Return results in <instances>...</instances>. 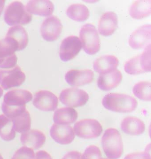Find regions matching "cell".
<instances>
[{
    "mask_svg": "<svg viewBox=\"0 0 151 159\" xmlns=\"http://www.w3.org/2000/svg\"><path fill=\"white\" fill-rule=\"evenodd\" d=\"M102 104L109 111L118 113H130L136 109L137 102L135 98L130 95L110 93L104 96Z\"/></svg>",
    "mask_w": 151,
    "mask_h": 159,
    "instance_id": "1",
    "label": "cell"
},
{
    "mask_svg": "<svg viewBox=\"0 0 151 159\" xmlns=\"http://www.w3.org/2000/svg\"><path fill=\"white\" fill-rule=\"evenodd\" d=\"M33 99L30 91L16 89L7 92L4 97L2 109L5 115L7 116L13 111L26 108V104Z\"/></svg>",
    "mask_w": 151,
    "mask_h": 159,
    "instance_id": "2",
    "label": "cell"
},
{
    "mask_svg": "<svg viewBox=\"0 0 151 159\" xmlns=\"http://www.w3.org/2000/svg\"><path fill=\"white\" fill-rule=\"evenodd\" d=\"M104 152L109 159H118L121 156L123 145L120 133L115 128L108 129L102 138Z\"/></svg>",
    "mask_w": 151,
    "mask_h": 159,
    "instance_id": "3",
    "label": "cell"
},
{
    "mask_svg": "<svg viewBox=\"0 0 151 159\" xmlns=\"http://www.w3.org/2000/svg\"><path fill=\"white\" fill-rule=\"evenodd\" d=\"M4 20L9 25H27L32 20V16L25 6L19 1H15L7 6L4 13Z\"/></svg>",
    "mask_w": 151,
    "mask_h": 159,
    "instance_id": "4",
    "label": "cell"
},
{
    "mask_svg": "<svg viewBox=\"0 0 151 159\" xmlns=\"http://www.w3.org/2000/svg\"><path fill=\"white\" fill-rule=\"evenodd\" d=\"M80 40L83 50L90 55H94L100 48V40L97 30L94 25H84L80 32Z\"/></svg>",
    "mask_w": 151,
    "mask_h": 159,
    "instance_id": "5",
    "label": "cell"
},
{
    "mask_svg": "<svg viewBox=\"0 0 151 159\" xmlns=\"http://www.w3.org/2000/svg\"><path fill=\"white\" fill-rule=\"evenodd\" d=\"M151 56V44H150L145 48L142 53L133 57L125 63V71L132 75L150 72Z\"/></svg>",
    "mask_w": 151,
    "mask_h": 159,
    "instance_id": "6",
    "label": "cell"
},
{
    "mask_svg": "<svg viewBox=\"0 0 151 159\" xmlns=\"http://www.w3.org/2000/svg\"><path fill=\"white\" fill-rule=\"evenodd\" d=\"M74 128L76 134L79 138L84 139L97 138L103 132L102 125L95 119H84L77 121Z\"/></svg>",
    "mask_w": 151,
    "mask_h": 159,
    "instance_id": "7",
    "label": "cell"
},
{
    "mask_svg": "<svg viewBox=\"0 0 151 159\" xmlns=\"http://www.w3.org/2000/svg\"><path fill=\"white\" fill-rule=\"evenodd\" d=\"M89 99L87 92L76 88L64 89L59 95L60 102L64 105L71 107H78L85 105Z\"/></svg>",
    "mask_w": 151,
    "mask_h": 159,
    "instance_id": "8",
    "label": "cell"
},
{
    "mask_svg": "<svg viewBox=\"0 0 151 159\" xmlns=\"http://www.w3.org/2000/svg\"><path fill=\"white\" fill-rule=\"evenodd\" d=\"M25 79V75L18 66L10 70H0V85L4 90L21 86Z\"/></svg>",
    "mask_w": 151,
    "mask_h": 159,
    "instance_id": "9",
    "label": "cell"
},
{
    "mask_svg": "<svg viewBox=\"0 0 151 159\" xmlns=\"http://www.w3.org/2000/svg\"><path fill=\"white\" fill-rule=\"evenodd\" d=\"M4 39L14 49L15 51L24 49L29 42L28 33L23 27L21 25L11 27Z\"/></svg>",
    "mask_w": 151,
    "mask_h": 159,
    "instance_id": "10",
    "label": "cell"
},
{
    "mask_svg": "<svg viewBox=\"0 0 151 159\" xmlns=\"http://www.w3.org/2000/svg\"><path fill=\"white\" fill-rule=\"evenodd\" d=\"M62 25L60 20L55 16H49L43 22L40 33L43 39L48 42L57 40L61 34Z\"/></svg>",
    "mask_w": 151,
    "mask_h": 159,
    "instance_id": "11",
    "label": "cell"
},
{
    "mask_svg": "<svg viewBox=\"0 0 151 159\" xmlns=\"http://www.w3.org/2000/svg\"><path fill=\"white\" fill-rule=\"evenodd\" d=\"M82 44L80 38L77 36H71L65 38L62 41L59 48V57L64 62L74 59L79 54Z\"/></svg>",
    "mask_w": 151,
    "mask_h": 159,
    "instance_id": "12",
    "label": "cell"
},
{
    "mask_svg": "<svg viewBox=\"0 0 151 159\" xmlns=\"http://www.w3.org/2000/svg\"><path fill=\"white\" fill-rule=\"evenodd\" d=\"M33 105L40 111H53L58 107V98L50 91L40 90L35 93Z\"/></svg>",
    "mask_w": 151,
    "mask_h": 159,
    "instance_id": "13",
    "label": "cell"
},
{
    "mask_svg": "<svg viewBox=\"0 0 151 159\" xmlns=\"http://www.w3.org/2000/svg\"><path fill=\"white\" fill-rule=\"evenodd\" d=\"M150 25H144L135 30L129 38V45L132 48L140 49L151 44Z\"/></svg>",
    "mask_w": 151,
    "mask_h": 159,
    "instance_id": "14",
    "label": "cell"
},
{
    "mask_svg": "<svg viewBox=\"0 0 151 159\" xmlns=\"http://www.w3.org/2000/svg\"><path fill=\"white\" fill-rule=\"evenodd\" d=\"M50 133L54 141L63 145L70 144L75 138L74 130L67 125L54 124L51 127Z\"/></svg>",
    "mask_w": 151,
    "mask_h": 159,
    "instance_id": "15",
    "label": "cell"
},
{
    "mask_svg": "<svg viewBox=\"0 0 151 159\" xmlns=\"http://www.w3.org/2000/svg\"><path fill=\"white\" fill-rule=\"evenodd\" d=\"M94 74L91 70H71L66 73L65 80L73 87H80L90 84L93 80Z\"/></svg>",
    "mask_w": 151,
    "mask_h": 159,
    "instance_id": "16",
    "label": "cell"
},
{
    "mask_svg": "<svg viewBox=\"0 0 151 159\" xmlns=\"http://www.w3.org/2000/svg\"><path fill=\"white\" fill-rule=\"evenodd\" d=\"M15 50L5 39L0 40V68H12L16 65L17 57Z\"/></svg>",
    "mask_w": 151,
    "mask_h": 159,
    "instance_id": "17",
    "label": "cell"
},
{
    "mask_svg": "<svg viewBox=\"0 0 151 159\" xmlns=\"http://www.w3.org/2000/svg\"><path fill=\"white\" fill-rule=\"evenodd\" d=\"M118 24V18L114 12H107L101 16L98 22V32L101 35L111 36L115 32Z\"/></svg>",
    "mask_w": 151,
    "mask_h": 159,
    "instance_id": "18",
    "label": "cell"
},
{
    "mask_svg": "<svg viewBox=\"0 0 151 159\" xmlns=\"http://www.w3.org/2000/svg\"><path fill=\"white\" fill-rule=\"evenodd\" d=\"M122 79L121 73L116 69L111 72L100 74L98 79V87L101 90L109 91L117 87Z\"/></svg>",
    "mask_w": 151,
    "mask_h": 159,
    "instance_id": "19",
    "label": "cell"
},
{
    "mask_svg": "<svg viewBox=\"0 0 151 159\" xmlns=\"http://www.w3.org/2000/svg\"><path fill=\"white\" fill-rule=\"evenodd\" d=\"M20 140L22 144L26 147L37 149L42 147L46 141V137L43 133L38 130H30L22 133Z\"/></svg>",
    "mask_w": 151,
    "mask_h": 159,
    "instance_id": "20",
    "label": "cell"
},
{
    "mask_svg": "<svg viewBox=\"0 0 151 159\" xmlns=\"http://www.w3.org/2000/svg\"><path fill=\"white\" fill-rule=\"evenodd\" d=\"M25 8L29 13L42 16H49L54 10L53 4L48 0L29 1Z\"/></svg>",
    "mask_w": 151,
    "mask_h": 159,
    "instance_id": "21",
    "label": "cell"
},
{
    "mask_svg": "<svg viewBox=\"0 0 151 159\" xmlns=\"http://www.w3.org/2000/svg\"><path fill=\"white\" fill-rule=\"evenodd\" d=\"M118 64L119 60L116 57L106 55L96 59L94 62L93 68L96 72L103 74L115 70Z\"/></svg>",
    "mask_w": 151,
    "mask_h": 159,
    "instance_id": "22",
    "label": "cell"
},
{
    "mask_svg": "<svg viewBox=\"0 0 151 159\" xmlns=\"http://www.w3.org/2000/svg\"><path fill=\"white\" fill-rule=\"evenodd\" d=\"M121 127L127 134L140 135L144 132L145 124L142 120L136 117H128L122 120Z\"/></svg>",
    "mask_w": 151,
    "mask_h": 159,
    "instance_id": "23",
    "label": "cell"
},
{
    "mask_svg": "<svg viewBox=\"0 0 151 159\" xmlns=\"http://www.w3.org/2000/svg\"><path fill=\"white\" fill-rule=\"evenodd\" d=\"M78 113L72 108L57 109L53 115V120L57 124L68 125L75 122L78 118Z\"/></svg>",
    "mask_w": 151,
    "mask_h": 159,
    "instance_id": "24",
    "label": "cell"
},
{
    "mask_svg": "<svg viewBox=\"0 0 151 159\" xmlns=\"http://www.w3.org/2000/svg\"><path fill=\"white\" fill-rule=\"evenodd\" d=\"M129 13L131 17L140 19L148 16L151 13V1H136L130 7Z\"/></svg>",
    "mask_w": 151,
    "mask_h": 159,
    "instance_id": "25",
    "label": "cell"
},
{
    "mask_svg": "<svg viewBox=\"0 0 151 159\" xmlns=\"http://www.w3.org/2000/svg\"><path fill=\"white\" fill-rule=\"evenodd\" d=\"M10 119L13 123L15 131L22 134L30 130L31 128V117L27 110Z\"/></svg>",
    "mask_w": 151,
    "mask_h": 159,
    "instance_id": "26",
    "label": "cell"
},
{
    "mask_svg": "<svg viewBox=\"0 0 151 159\" xmlns=\"http://www.w3.org/2000/svg\"><path fill=\"white\" fill-rule=\"evenodd\" d=\"M66 14L73 20L83 22L89 17V11L88 8L83 4H74L67 8Z\"/></svg>",
    "mask_w": 151,
    "mask_h": 159,
    "instance_id": "27",
    "label": "cell"
},
{
    "mask_svg": "<svg viewBox=\"0 0 151 159\" xmlns=\"http://www.w3.org/2000/svg\"><path fill=\"white\" fill-rule=\"evenodd\" d=\"M0 137L7 141H12L16 137L12 120L4 114L0 115Z\"/></svg>",
    "mask_w": 151,
    "mask_h": 159,
    "instance_id": "28",
    "label": "cell"
},
{
    "mask_svg": "<svg viewBox=\"0 0 151 159\" xmlns=\"http://www.w3.org/2000/svg\"><path fill=\"white\" fill-rule=\"evenodd\" d=\"M151 84L148 81H141L135 84L133 92L136 97L145 101L151 100Z\"/></svg>",
    "mask_w": 151,
    "mask_h": 159,
    "instance_id": "29",
    "label": "cell"
},
{
    "mask_svg": "<svg viewBox=\"0 0 151 159\" xmlns=\"http://www.w3.org/2000/svg\"><path fill=\"white\" fill-rule=\"evenodd\" d=\"M35 153L32 148L24 146L16 151L11 159H34Z\"/></svg>",
    "mask_w": 151,
    "mask_h": 159,
    "instance_id": "30",
    "label": "cell"
},
{
    "mask_svg": "<svg viewBox=\"0 0 151 159\" xmlns=\"http://www.w3.org/2000/svg\"><path fill=\"white\" fill-rule=\"evenodd\" d=\"M81 157V159H101L102 154L98 147L90 145L85 149Z\"/></svg>",
    "mask_w": 151,
    "mask_h": 159,
    "instance_id": "31",
    "label": "cell"
},
{
    "mask_svg": "<svg viewBox=\"0 0 151 159\" xmlns=\"http://www.w3.org/2000/svg\"><path fill=\"white\" fill-rule=\"evenodd\" d=\"M124 159H151V157L150 152L147 151L129 154Z\"/></svg>",
    "mask_w": 151,
    "mask_h": 159,
    "instance_id": "32",
    "label": "cell"
},
{
    "mask_svg": "<svg viewBox=\"0 0 151 159\" xmlns=\"http://www.w3.org/2000/svg\"><path fill=\"white\" fill-rule=\"evenodd\" d=\"M81 153L77 151H71L66 154L62 159H81Z\"/></svg>",
    "mask_w": 151,
    "mask_h": 159,
    "instance_id": "33",
    "label": "cell"
},
{
    "mask_svg": "<svg viewBox=\"0 0 151 159\" xmlns=\"http://www.w3.org/2000/svg\"><path fill=\"white\" fill-rule=\"evenodd\" d=\"M35 159H53L50 155L45 151H39L36 154Z\"/></svg>",
    "mask_w": 151,
    "mask_h": 159,
    "instance_id": "34",
    "label": "cell"
},
{
    "mask_svg": "<svg viewBox=\"0 0 151 159\" xmlns=\"http://www.w3.org/2000/svg\"><path fill=\"white\" fill-rule=\"evenodd\" d=\"M5 2H6V1H4V0H1V1H0V16H1V14H2L3 9H4Z\"/></svg>",
    "mask_w": 151,
    "mask_h": 159,
    "instance_id": "35",
    "label": "cell"
},
{
    "mask_svg": "<svg viewBox=\"0 0 151 159\" xmlns=\"http://www.w3.org/2000/svg\"><path fill=\"white\" fill-rule=\"evenodd\" d=\"M3 94V90L2 88L0 87V98L2 96Z\"/></svg>",
    "mask_w": 151,
    "mask_h": 159,
    "instance_id": "36",
    "label": "cell"
},
{
    "mask_svg": "<svg viewBox=\"0 0 151 159\" xmlns=\"http://www.w3.org/2000/svg\"><path fill=\"white\" fill-rule=\"evenodd\" d=\"M0 159H3V158L2 156V155L0 154Z\"/></svg>",
    "mask_w": 151,
    "mask_h": 159,
    "instance_id": "37",
    "label": "cell"
},
{
    "mask_svg": "<svg viewBox=\"0 0 151 159\" xmlns=\"http://www.w3.org/2000/svg\"></svg>",
    "mask_w": 151,
    "mask_h": 159,
    "instance_id": "38",
    "label": "cell"
}]
</instances>
